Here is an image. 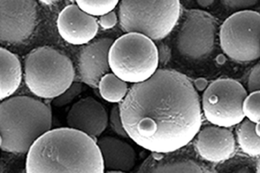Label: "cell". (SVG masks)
<instances>
[{"mask_svg":"<svg viewBox=\"0 0 260 173\" xmlns=\"http://www.w3.org/2000/svg\"><path fill=\"white\" fill-rule=\"evenodd\" d=\"M51 125L47 104L32 97H10L0 104V147L6 153H27Z\"/></svg>","mask_w":260,"mask_h":173,"instance_id":"3957f363","label":"cell"},{"mask_svg":"<svg viewBox=\"0 0 260 173\" xmlns=\"http://www.w3.org/2000/svg\"><path fill=\"white\" fill-rule=\"evenodd\" d=\"M259 1L260 0H222V3L228 9L240 12L251 10L257 6Z\"/></svg>","mask_w":260,"mask_h":173,"instance_id":"cb8c5ba5","label":"cell"},{"mask_svg":"<svg viewBox=\"0 0 260 173\" xmlns=\"http://www.w3.org/2000/svg\"><path fill=\"white\" fill-rule=\"evenodd\" d=\"M83 12L94 17H101L113 12L120 0H75Z\"/></svg>","mask_w":260,"mask_h":173,"instance_id":"ffe728a7","label":"cell"},{"mask_svg":"<svg viewBox=\"0 0 260 173\" xmlns=\"http://www.w3.org/2000/svg\"><path fill=\"white\" fill-rule=\"evenodd\" d=\"M35 0H0V40L18 45L30 39L38 24Z\"/></svg>","mask_w":260,"mask_h":173,"instance_id":"30bf717a","label":"cell"},{"mask_svg":"<svg viewBox=\"0 0 260 173\" xmlns=\"http://www.w3.org/2000/svg\"><path fill=\"white\" fill-rule=\"evenodd\" d=\"M0 100H4L12 97L20 87L22 65L17 55L5 48L0 49Z\"/></svg>","mask_w":260,"mask_h":173,"instance_id":"e0dca14e","label":"cell"},{"mask_svg":"<svg viewBox=\"0 0 260 173\" xmlns=\"http://www.w3.org/2000/svg\"><path fill=\"white\" fill-rule=\"evenodd\" d=\"M256 90H260V62L251 68L247 81L248 93Z\"/></svg>","mask_w":260,"mask_h":173,"instance_id":"d4e9b609","label":"cell"},{"mask_svg":"<svg viewBox=\"0 0 260 173\" xmlns=\"http://www.w3.org/2000/svg\"><path fill=\"white\" fill-rule=\"evenodd\" d=\"M106 109L93 97L81 99L71 107L67 115V124L92 138L99 137L110 122Z\"/></svg>","mask_w":260,"mask_h":173,"instance_id":"5bb4252c","label":"cell"},{"mask_svg":"<svg viewBox=\"0 0 260 173\" xmlns=\"http://www.w3.org/2000/svg\"><path fill=\"white\" fill-rule=\"evenodd\" d=\"M193 141L195 151L201 159L214 164L230 159L236 151V139L226 127L205 126Z\"/></svg>","mask_w":260,"mask_h":173,"instance_id":"8fae6325","label":"cell"},{"mask_svg":"<svg viewBox=\"0 0 260 173\" xmlns=\"http://www.w3.org/2000/svg\"><path fill=\"white\" fill-rule=\"evenodd\" d=\"M257 172L260 173V164L259 165H258V167H257Z\"/></svg>","mask_w":260,"mask_h":173,"instance_id":"4dcf8cb0","label":"cell"},{"mask_svg":"<svg viewBox=\"0 0 260 173\" xmlns=\"http://www.w3.org/2000/svg\"><path fill=\"white\" fill-rule=\"evenodd\" d=\"M83 84L80 82H73L71 87L66 89L59 96L52 100V105L56 108H62L71 104L83 92Z\"/></svg>","mask_w":260,"mask_h":173,"instance_id":"7402d4cb","label":"cell"},{"mask_svg":"<svg viewBox=\"0 0 260 173\" xmlns=\"http://www.w3.org/2000/svg\"><path fill=\"white\" fill-rule=\"evenodd\" d=\"M104 170L98 142L70 126L49 130L27 153V173H104Z\"/></svg>","mask_w":260,"mask_h":173,"instance_id":"7a4b0ae2","label":"cell"},{"mask_svg":"<svg viewBox=\"0 0 260 173\" xmlns=\"http://www.w3.org/2000/svg\"><path fill=\"white\" fill-rule=\"evenodd\" d=\"M180 12V0H120L119 23L125 33H141L160 41L175 29Z\"/></svg>","mask_w":260,"mask_h":173,"instance_id":"5b68a950","label":"cell"},{"mask_svg":"<svg viewBox=\"0 0 260 173\" xmlns=\"http://www.w3.org/2000/svg\"><path fill=\"white\" fill-rule=\"evenodd\" d=\"M196 2L202 8H207L214 3V0H196Z\"/></svg>","mask_w":260,"mask_h":173,"instance_id":"f1b7e54d","label":"cell"},{"mask_svg":"<svg viewBox=\"0 0 260 173\" xmlns=\"http://www.w3.org/2000/svg\"><path fill=\"white\" fill-rule=\"evenodd\" d=\"M104 159V172H128L136 165V153L128 143L112 136L98 141Z\"/></svg>","mask_w":260,"mask_h":173,"instance_id":"9a60e30c","label":"cell"},{"mask_svg":"<svg viewBox=\"0 0 260 173\" xmlns=\"http://www.w3.org/2000/svg\"><path fill=\"white\" fill-rule=\"evenodd\" d=\"M119 18L115 12H111L108 14L101 16L100 19L98 21V24L103 29H111L116 25L118 22Z\"/></svg>","mask_w":260,"mask_h":173,"instance_id":"484cf974","label":"cell"},{"mask_svg":"<svg viewBox=\"0 0 260 173\" xmlns=\"http://www.w3.org/2000/svg\"><path fill=\"white\" fill-rule=\"evenodd\" d=\"M158 52H159V60L160 62H164L167 63L169 61L170 56H171V52L169 50V47L166 46L165 44H160L158 46Z\"/></svg>","mask_w":260,"mask_h":173,"instance_id":"4316f807","label":"cell"},{"mask_svg":"<svg viewBox=\"0 0 260 173\" xmlns=\"http://www.w3.org/2000/svg\"><path fill=\"white\" fill-rule=\"evenodd\" d=\"M219 44L225 56L241 63L260 58V13L247 10L231 15L219 29Z\"/></svg>","mask_w":260,"mask_h":173,"instance_id":"52a82bcc","label":"cell"},{"mask_svg":"<svg viewBox=\"0 0 260 173\" xmlns=\"http://www.w3.org/2000/svg\"><path fill=\"white\" fill-rule=\"evenodd\" d=\"M193 85H194L196 90L203 91V90H205L207 88V82L206 80L201 79H201L196 80Z\"/></svg>","mask_w":260,"mask_h":173,"instance_id":"83f0119b","label":"cell"},{"mask_svg":"<svg viewBox=\"0 0 260 173\" xmlns=\"http://www.w3.org/2000/svg\"><path fill=\"white\" fill-rule=\"evenodd\" d=\"M39 2H41L42 4H44L45 6H52L54 4H56V2H58L59 0H39Z\"/></svg>","mask_w":260,"mask_h":173,"instance_id":"f546056e","label":"cell"},{"mask_svg":"<svg viewBox=\"0 0 260 173\" xmlns=\"http://www.w3.org/2000/svg\"><path fill=\"white\" fill-rule=\"evenodd\" d=\"M75 68L68 56L53 48H37L24 62L27 88L42 99H55L73 83Z\"/></svg>","mask_w":260,"mask_h":173,"instance_id":"277c9868","label":"cell"},{"mask_svg":"<svg viewBox=\"0 0 260 173\" xmlns=\"http://www.w3.org/2000/svg\"><path fill=\"white\" fill-rule=\"evenodd\" d=\"M248 91L233 79H219L204 90L201 109L205 119L214 126L231 128L245 120L243 103Z\"/></svg>","mask_w":260,"mask_h":173,"instance_id":"ba28073f","label":"cell"},{"mask_svg":"<svg viewBox=\"0 0 260 173\" xmlns=\"http://www.w3.org/2000/svg\"><path fill=\"white\" fill-rule=\"evenodd\" d=\"M237 143L243 153L250 157H260V123L247 119L238 125Z\"/></svg>","mask_w":260,"mask_h":173,"instance_id":"ac0fdd59","label":"cell"},{"mask_svg":"<svg viewBox=\"0 0 260 173\" xmlns=\"http://www.w3.org/2000/svg\"><path fill=\"white\" fill-rule=\"evenodd\" d=\"M110 125L113 132L119 135L121 138L128 139L126 130H125L124 126L121 120V113H120V106L119 105H115L113 106L110 115Z\"/></svg>","mask_w":260,"mask_h":173,"instance_id":"603a6c76","label":"cell"},{"mask_svg":"<svg viewBox=\"0 0 260 173\" xmlns=\"http://www.w3.org/2000/svg\"><path fill=\"white\" fill-rule=\"evenodd\" d=\"M217 32V21L210 13L201 10H188L178 31V51L186 58H206L215 48Z\"/></svg>","mask_w":260,"mask_h":173,"instance_id":"9c48e42d","label":"cell"},{"mask_svg":"<svg viewBox=\"0 0 260 173\" xmlns=\"http://www.w3.org/2000/svg\"><path fill=\"white\" fill-rule=\"evenodd\" d=\"M119 106L130 140L151 153L182 149L202 126L198 92L188 77L174 70H158L135 83Z\"/></svg>","mask_w":260,"mask_h":173,"instance_id":"6da1fadb","label":"cell"},{"mask_svg":"<svg viewBox=\"0 0 260 173\" xmlns=\"http://www.w3.org/2000/svg\"><path fill=\"white\" fill-rule=\"evenodd\" d=\"M109 62L116 77L127 83H139L149 79L158 71V47L147 36L125 33L111 45Z\"/></svg>","mask_w":260,"mask_h":173,"instance_id":"8992f818","label":"cell"},{"mask_svg":"<svg viewBox=\"0 0 260 173\" xmlns=\"http://www.w3.org/2000/svg\"><path fill=\"white\" fill-rule=\"evenodd\" d=\"M208 170L193 159L173 156L172 153H152L141 164L140 173H203Z\"/></svg>","mask_w":260,"mask_h":173,"instance_id":"2e32d148","label":"cell"},{"mask_svg":"<svg viewBox=\"0 0 260 173\" xmlns=\"http://www.w3.org/2000/svg\"><path fill=\"white\" fill-rule=\"evenodd\" d=\"M56 26L60 37L73 45L89 44L99 29L95 17L83 12L77 5H70L62 10L57 17Z\"/></svg>","mask_w":260,"mask_h":173,"instance_id":"7c38bea8","label":"cell"},{"mask_svg":"<svg viewBox=\"0 0 260 173\" xmlns=\"http://www.w3.org/2000/svg\"><path fill=\"white\" fill-rule=\"evenodd\" d=\"M98 89L104 100L115 104L121 103L124 100L129 90L127 82L116 77L113 72L106 74L102 78Z\"/></svg>","mask_w":260,"mask_h":173,"instance_id":"d6986e66","label":"cell"},{"mask_svg":"<svg viewBox=\"0 0 260 173\" xmlns=\"http://www.w3.org/2000/svg\"><path fill=\"white\" fill-rule=\"evenodd\" d=\"M245 119L253 123H260V90L250 92L243 103Z\"/></svg>","mask_w":260,"mask_h":173,"instance_id":"44dd1931","label":"cell"},{"mask_svg":"<svg viewBox=\"0 0 260 173\" xmlns=\"http://www.w3.org/2000/svg\"><path fill=\"white\" fill-rule=\"evenodd\" d=\"M114 43L111 39H100L82 49L77 60V71L83 83L98 88L102 78L110 73L109 53Z\"/></svg>","mask_w":260,"mask_h":173,"instance_id":"4fadbf2b","label":"cell"}]
</instances>
